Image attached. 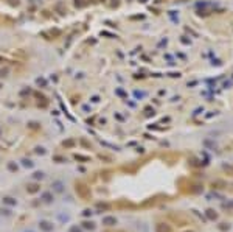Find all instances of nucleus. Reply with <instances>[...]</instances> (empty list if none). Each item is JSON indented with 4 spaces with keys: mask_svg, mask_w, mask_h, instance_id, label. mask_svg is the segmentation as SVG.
I'll list each match as a JSON object with an SVG mask.
<instances>
[{
    "mask_svg": "<svg viewBox=\"0 0 233 232\" xmlns=\"http://www.w3.org/2000/svg\"><path fill=\"white\" fill-rule=\"evenodd\" d=\"M208 216L210 218H216V213H211V210H208Z\"/></svg>",
    "mask_w": 233,
    "mask_h": 232,
    "instance_id": "1",
    "label": "nucleus"
}]
</instances>
